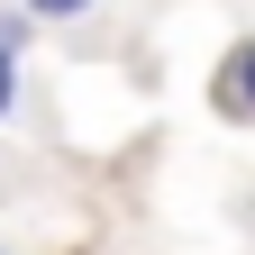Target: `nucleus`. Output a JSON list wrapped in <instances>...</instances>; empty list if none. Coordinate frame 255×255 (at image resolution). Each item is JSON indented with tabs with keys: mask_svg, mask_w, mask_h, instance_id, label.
Instances as JSON below:
<instances>
[{
	"mask_svg": "<svg viewBox=\"0 0 255 255\" xmlns=\"http://www.w3.org/2000/svg\"><path fill=\"white\" fill-rule=\"evenodd\" d=\"M9 110H18V46H0V128H9Z\"/></svg>",
	"mask_w": 255,
	"mask_h": 255,
	"instance_id": "3",
	"label": "nucleus"
},
{
	"mask_svg": "<svg viewBox=\"0 0 255 255\" xmlns=\"http://www.w3.org/2000/svg\"><path fill=\"white\" fill-rule=\"evenodd\" d=\"M210 110H219V119H237V128H255V37H237L228 55H219V82H210Z\"/></svg>",
	"mask_w": 255,
	"mask_h": 255,
	"instance_id": "1",
	"label": "nucleus"
},
{
	"mask_svg": "<svg viewBox=\"0 0 255 255\" xmlns=\"http://www.w3.org/2000/svg\"><path fill=\"white\" fill-rule=\"evenodd\" d=\"M18 9L37 18V27H91V18L110 9V0H18Z\"/></svg>",
	"mask_w": 255,
	"mask_h": 255,
	"instance_id": "2",
	"label": "nucleus"
}]
</instances>
